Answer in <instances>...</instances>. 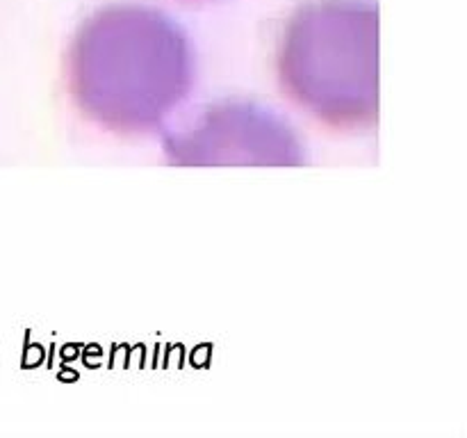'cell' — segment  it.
Wrapping results in <instances>:
<instances>
[{
  "label": "cell",
  "instance_id": "1",
  "mask_svg": "<svg viewBox=\"0 0 467 438\" xmlns=\"http://www.w3.org/2000/svg\"><path fill=\"white\" fill-rule=\"evenodd\" d=\"M66 80L77 110L119 135H146L187 101L196 59L185 30L155 7L112 5L75 32Z\"/></svg>",
  "mask_w": 467,
  "mask_h": 438
},
{
  "label": "cell",
  "instance_id": "2",
  "mask_svg": "<svg viewBox=\"0 0 467 438\" xmlns=\"http://www.w3.org/2000/svg\"><path fill=\"white\" fill-rule=\"evenodd\" d=\"M288 96L326 126L358 131L378 119V7L371 0H313L279 44Z\"/></svg>",
  "mask_w": 467,
  "mask_h": 438
},
{
  "label": "cell",
  "instance_id": "3",
  "mask_svg": "<svg viewBox=\"0 0 467 438\" xmlns=\"http://www.w3.org/2000/svg\"><path fill=\"white\" fill-rule=\"evenodd\" d=\"M174 167H299L304 144L292 126L258 103L221 101L164 137Z\"/></svg>",
  "mask_w": 467,
  "mask_h": 438
}]
</instances>
